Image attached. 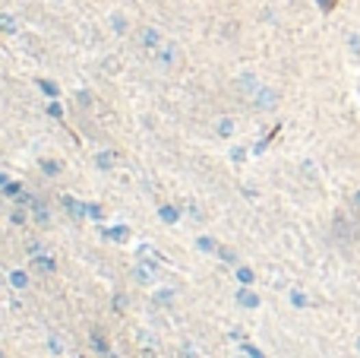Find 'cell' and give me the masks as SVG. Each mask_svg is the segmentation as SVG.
<instances>
[{
	"mask_svg": "<svg viewBox=\"0 0 360 358\" xmlns=\"http://www.w3.org/2000/svg\"><path fill=\"white\" fill-rule=\"evenodd\" d=\"M348 48H351L354 54H360V35H348Z\"/></svg>",
	"mask_w": 360,
	"mask_h": 358,
	"instance_id": "cell-23",
	"label": "cell"
},
{
	"mask_svg": "<svg viewBox=\"0 0 360 358\" xmlns=\"http://www.w3.org/2000/svg\"><path fill=\"white\" fill-rule=\"evenodd\" d=\"M35 267L44 270V273H54V270H57V263H54V260H48V257H35Z\"/></svg>",
	"mask_w": 360,
	"mask_h": 358,
	"instance_id": "cell-14",
	"label": "cell"
},
{
	"mask_svg": "<svg viewBox=\"0 0 360 358\" xmlns=\"http://www.w3.org/2000/svg\"><path fill=\"white\" fill-rule=\"evenodd\" d=\"M10 222H13V225H23V222H25V213H23V209H16V213L10 216Z\"/></svg>",
	"mask_w": 360,
	"mask_h": 358,
	"instance_id": "cell-26",
	"label": "cell"
},
{
	"mask_svg": "<svg viewBox=\"0 0 360 358\" xmlns=\"http://www.w3.org/2000/svg\"><path fill=\"white\" fill-rule=\"evenodd\" d=\"M237 305L240 308H259V295L250 291V289H240L237 291Z\"/></svg>",
	"mask_w": 360,
	"mask_h": 358,
	"instance_id": "cell-6",
	"label": "cell"
},
{
	"mask_svg": "<svg viewBox=\"0 0 360 358\" xmlns=\"http://www.w3.org/2000/svg\"><path fill=\"white\" fill-rule=\"evenodd\" d=\"M196 248H199V250H205V254H212V250H215V241H212V238H199Z\"/></svg>",
	"mask_w": 360,
	"mask_h": 358,
	"instance_id": "cell-19",
	"label": "cell"
},
{
	"mask_svg": "<svg viewBox=\"0 0 360 358\" xmlns=\"http://www.w3.org/2000/svg\"><path fill=\"white\" fill-rule=\"evenodd\" d=\"M253 105H256L259 111H275V108H279V92L259 86V92L253 95Z\"/></svg>",
	"mask_w": 360,
	"mask_h": 358,
	"instance_id": "cell-1",
	"label": "cell"
},
{
	"mask_svg": "<svg viewBox=\"0 0 360 358\" xmlns=\"http://www.w3.org/2000/svg\"><path fill=\"white\" fill-rule=\"evenodd\" d=\"M64 206H66V213H73V219L86 216V206H82L79 200H73V197H64Z\"/></svg>",
	"mask_w": 360,
	"mask_h": 358,
	"instance_id": "cell-8",
	"label": "cell"
},
{
	"mask_svg": "<svg viewBox=\"0 0 360 358\" xmlns=\"http://www.w3.org/2000/svg\"><path fill=\"white\" fill-rule=\"evenodd\" d=\"M234 86H237V92H246V95H256V92H259V80H256L253 73H240Z\"/></svg>",
	"mask_w": 360,
	"mask_h": 358,
	"instance_id": "cell-3",
	"label": "cell"
},
{
	"mask_svg": "<svg viewBox=\"0 0 360 358\" xmlns=\"http://www.w3.org/2000/svg\"><path fill=\"white\" fill-rule=\"evenodd\" d=\"M316 3H320V7L329 13V10H335V3H338V0H316Z\"/></svg>",
	"mask_w": 360,
	"mask_h": 358,
	"instance_id": "cell-28",
	"label": "cell"
},
{
	"mask_svg": "<svg viewBox=\"0 0 360 358\" xmlns=\"http://www.w3.org/2000/svg\"><path fill=\"white\" fill-rule=\"evenodd\" d=\"M244 349H246V352H250V355H253V358H262V352H259V349H256V346H244Z\"/></svg>",
	"mask_w": 360,
	"mask_h": 358,
	"instance_id": "cell-30",
	"label": "cell"
},
{
	"mask_svg": "<svg viewBox=\"0 0 360 358\" xmlns=\"http://www.w3.org/2000/svg\"><path fill=\"white\" fill-rule=\"evenodd\" d=\"M114 165H117V152L105 150V152H99V156H95V168H101V171H111Z\"/></svg>",
	"mask_w": 360,
	"mask_h": 358,
	"instance_id": "cell-5",
	"label": "cell"
},
{
	"mask_svg": "<svg viewBox=\"0 0 360 358\" xmlns=\"http://www.w3.org/2000/svg\"><path fill=\"white\" fill-rule=\"evenodd\" d=\"M111 29H114V32H127V16H120V13H114V16H111Z\"/></svg>",
	"mask_w": 360,
	"mask_h": 358,
	"instance_id": "cell-12",
	"label": "cell"
},
{
	"mask_svg": "<svg viewBox=\"0 0 360 358\" xmlns=\"http://www.w3.org/2000/svg\"><path fill=\"white\" fill-rule=\"evenodd\" d=\"M7 184H10V181H7V175H3V171H0V191H3V187H7Z\"/></svg>",
	"mask_w": 360,
	"mask_h": 358,
	"instance_id": "cell-31",
	"label": "cell"
},
{
	"mask_svg": "<svg viewBox=\"0 0 360 358\" xmlns=\"http://www.w3.org/2000/svg\"><path fill=\"white\" fill-rule=\"evenodd\" d=\"M136 279H140V283H149V279H152V267H140L136 270Z\"/></svg>",
	"mask_w": 360,
	"mask_h": 358,
	"instance_id": "cell-22",
	"label": "cell"
},
{
	"mask_svg": "<svg viewBox=\"0 0 360 358\" xmlns=\"http://www.w3.org/2000/svg\"><path fill=\"white\" fill-rule=\"evenodd\" d=\"M291 305H294V308H303V305H307V295H303V291H291Z\"/></svg>",
	"mask_w": 360,
	"mask_h": 358,
	"instance_id": "cell-18",
	"label": "cell"
},
{
	"mask_svg": "<svg viewBox=\"0 0 360 358\" xmlns=\"http://www.w3.org/2000/svg\"><path fill=\"white\" fill-rule=\"evenodd\" d=\"M3 193H7V197H19V193H23V187H19V184H7V187H3Z\"/></svg>",
	"mask_w": 360,
	"mask_h": 358,
	"instance_id": "cell-24",
	"label": "cell"
},
{
	"mask_svg": "<svg viewBox=\"0 0 360 358\" xmlns=\"http://www.w3.org/2000/svg\"><path fill=\"white\" fill-rule=\"evenodd\" d=\"M38 86H41V92H48L51 99H57V92H60V89H57V86H54V83H51V80H41Z\"/></svg>",
	"mask_w": 360,
	"mask_h": 358,
	"instance_id": "cell-16",
	"label": "cell"
},
{
	"mask_svg": "<svg viewBox=\"0 0 360 358\" xmlns=\"http://www.w3.org/2000/svg\"><path fill=\"white\" fill-rule=\"evenodd\" d=\"M357 352H360V339H357Z\"/></svg>",
	"mask_w": 360,
	"mask_h": 358,
	"instance_id": "cell-33",
	"label": "cell"
},
{
	"mask_svg": "<svg viewBox=\"0 0 360 358\" xmlns=\"http://www.w3.org/2000/svg\"><path fill=\"white\" fill-rule=\"evenodd\" d=\"M92 342H95V349H99V352H105V355H107V346H105V339H101V336H95V333H92Z\"/></svg>",
	"mask_w": 360,
	"mask_h": 358,
	"instance_id": "cell-27",
	"label": "cell"
},
{
	"mask_svg": "<svg viewBox=\"0 0 360 358\" xmlns=\"http://www.w3.org/2000/svg\"><path fill=\"white\" fill-rule=\"evenodd\" d=\"M10 283L16 285V289H25V285H29V276H25V273H19V270H16V273L10 276Z\"/></svg>",
	"mask_w": 360,
	"mask_h": 358,
	"instance_id": "cell-15",
	"label": "cell"
},
{
	"mask_svg": "<svg viewBox=\"0 0 360 358\" xmlns=\"http://www.w3.org/2000/svg\"><path fill=\"white\" fill-rule=\"evenodd\" d=\"M0 358H3V355H0Z\"/></svg>",
	"mask_w": 360,
	"mask_h": 358,
	"instance_id": "cell-34",
	"label": "cell"
},
{
	"mask_svg": "<svg viewBox=\"0 0 360 358\" xmlns=\"http://www.w3.org/2000/svg\"><path fill=\"white\" fill-rule=\"evenodd\" d=\"M48 111H51V117H60V115H64V111H60V105H57V102H54V105H51Z\"/></svg>",
	"mask_w": 360,
	"mask_h": 358,
	"instance_id": "cell-29",
	"label": "cell"
},
{
	"mask_svg": "<svg viewBox=\"0 0 360 358\" xmlns=\"http://www.w3.org/2000/svg\"><path fill=\"white\" fill-rule=\"evenodd\" d=\"M19 25H16V19L10 16V13H0V32H7V35H13Z\"/></svg>",
	"mask_w": 360,
	"mask_h": 358,
	"instance_id": "cell-9",
	"label": "cell"
},
{
	"mask_svg": "<svg viewBox=\"0 0 360 358\" xmlns=\"http://www.w3.org/2000/svg\"><path fill=\"white\" fill-rule=\"evenodd\" d=\"M354 206H357V209H360V191H357V193H354Z\"/></svg>",
	"mask_w": 360,
	"mask_h": 358,
	"instance_id": "cell-32",
	"label": "cell"
},
{
	"mask_svg": "<svg viewBox=\"0 0 360 358\" xmlns=\"http://www.w3.org/2000/svg\"><path fill=\"white\" fill-rule=\"evenodd\" d=\"M155 298H158V305H171V301H174V291L162 289V291H158V295H155Z\"/></svg>",
	"mask_w": 360,
	"mask_h": 358,
	"instance_id": "cell-21",
	"label": "cell"
},
{
	"mask_svg": "<svg viewBox=\"0 0 360 358\" xmlns=\"http://www.w3.org/2000/svg\"><path fill=\"white\" fill-rule=\"evenodd\" d=\"M237 279H240L244 285H250V283H253V270H250V267H240V270H237Z\"/></svg>",
	"mask_w": 360,
	"mask_h": 358,
	"instance_id": "cell-17",
	"label": "cell"
},
{
	"mask_svg": "<svg viewBox=\"0 0 360 358\" xmlns=\"http://www.w3.org/2000/svg\"><path fill=\"white\" fill-rule=\"evenodd\" d=\"M107 238H114V241H123V238H127V228H123V225H117V228H111V232H107Z\"/></svg>",
	"mask_w": 360,
	"mask_h": 358,
	"instance_id": "cell-20",
	"label": "cell"
},
{
	"mask_svg": "<svg viewBox=\"0 0 360 358\" xmlns=\"http://www.w3.org/2000/svg\"><path fill=\"white\" fill-rule=\"evenodd\" d=\"M158 216H162L168 225H174V222H177V219H180V213H177V209H174V206H162V209H158Z\"/></svg>",
	"mask_w": 360,
	"mask_h": 358,
	"instance_id": "cell-10",
	"label": "cell"
},
{
	"mask_svg": "<svg viewBox=\"0 0 360 358\" xmlns=\"http://www.w3.org/2000/svg\"><path fill=\"white\" fill-rule=\"evenodd\" d=\"M41 168H44V175H60V162H54V158H44V162H41Z\"/></svg>",
	"mask_w": 360,
	"mask_h": 358,
	"instance_id": "cell-11",
	"label": "cell"
},
{
	"mask_svg": "<svg viewBox=\"0 0 360 358\" xmlns=\"http://www.w3.org/2000/svg\"><path fill=\"white\" fill-rule=\"evenodd\" d=\"M86 216H92V219H101V206H95V203H89V206H86Z\"/></svg>",
	"mask_w": 360,
	"mask_h": 358,
	"instance_id": "cell-25",
	"label": "cell"
},
{
	"mask_svg": "<svg viewBox=\"0 0 360 358\" xmlns=\"http://www.w3.org/2000/svg\"><path fill=\"white\" fill-rule=\"evenodd\" d=\"M140 42H142V48H146V51H158V48H162V32L152 29V25H146V29L140 32Z\"/></svg>",
	"mask_w": 360,
	"mask_h": 358,
	"instance_id": "cell-2",
	"label": "cell"
},
{
	"mask_svg": "<svg viewBox=\"0 0 360 358\" xmlns=\"http://www.w3.org/2000/svg\"><path fill=\"white\" fill-rule=\"evenodd\" d=\"M218 134H221V136H231V134H234V121H231V117H221V121H218Z\"/></svg>",
	"mask_w": 360,
	"mask_h": 358,
	"instance_id": "cell-13",
	"label": "cell"
},
{
	"mask_svg": "<svg viewBox=\"0 0 360 358\" xmlns=\"http://www.w3.org/2000/svg\"><path fill=\"white\" fill-rule=\"evenodd\" d=\"M174 60H177V48H174V45H162V48H158V67H171Z\"/></svg>",
	"mask_w": 360,
	"mask_h": 358,
	"instance_id": "cell-4",
	"label": "cell"
},
{
	"mask_svg": "<svg viewBox=\"0 0 360 358\" xmlns=\"http://www.w3.org/2000/svg\"><path fill=\"white\" fill-rule=\"evenodd\" d=\"M32 213H35V222H38V225H48L51 222V213H48V206H44V203L32 200Z\"/></svg>",
	"mask_w": 360,
	"mask_h": 358,
	"instance_id": "cell-7",
	"label": "cell"
}]
</instances>
